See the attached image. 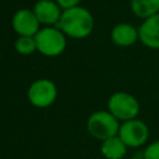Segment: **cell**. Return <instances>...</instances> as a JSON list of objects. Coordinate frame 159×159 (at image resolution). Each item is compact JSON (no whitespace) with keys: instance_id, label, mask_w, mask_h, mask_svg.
<instances>
[{"instance_id":"obj_1","label":"cell","mask_w":159,"mask_h":159,"mask_svg":"<svg viewBox=\"0 0 159 159\" xmlns=\"http://www.w3.org/2000/svg\"><path fill=\"white\" fill-rule=\"evenodd\" d=\"M56 26L67 37L81 40L88 37L92 34L94 27V19L88 9L77 5L63 10Z\"/></svg>"},{"instance_id":"obj_2","label":"cell","mask_w":159,"mask_h":159,"mask_svg":"<svg viewBox=\"0 0 159 159\" xmlns=\"http://www.w3.org/2000/svg\"><path fill=\"white\" fill-rule=\"evenodd\" d=\"M37 51L47 57L63 53L67 46V36L57 26H43L35 35Z\"/></svg>"},{"instance_id":"obj_3","label":"cell","mask_w":159,"mask_h":159,"mask_svg":"<svg viewBox=\"0 0 159 159\" xmlns=\"http://www.w3.org/2000/svg\"><path fill=\"white\" fill-rule=\"evenodd\" d=\"M119 127V120L109 111H97L92 113L87 119L88 133L93 138L102 142L118 135Z\"/></svg>"},{"instance_id":"obj_4","label":"cell","mask_w":159,"mask_h":159,"mask_svg":"<svg viewBox=\"0 0 159 159\" xmlns=\"http://www.w3.org/2000/svg\"><path fill=\"white\" fill-rule=\"evenodd\" d=\"M108 111L122 122L135 119L139 113L138 99L127 92H116L108 99Z\"/></svg>"},{"instance_id":"obj_5","label":"cell","mask_w":159,"mask_h":159,"mask_svg":"<svg viewBox=\"0 0 159 159\" xmlns=\"http://www.w3.org/2000/svg\"><path fill=\"white\" fill-rule=\"evenodd\" d=\"M57 98L56 84L47 78L34 81L27 89V99L36 108H47L55 103Z\"/></svg>"},{"instance_id":"obj_6","label":"cell","mask_w":159,"mask_h":159,"mask_svg":"<svg viewBox=\"0 0 159 159\" xmlns=\"http://www.w3.org/2000/svg\"><path fill=\"white\" fill-rule=\"evenodd\" d=\"M118 137L124 142L127 147L138 148L148 140L149 129L143 120L135 118V119L125 120L120 124Z\"/></svg>"},{"instance_id":"obj_7","label":"cell","mask_w":159,"mask_h":159,"mask_svg":"<svg viewBox=\"0 0 159 159\" xmlns=\"http://www.w3.org/2000/svg\"><path fill=\"white\" fill-rule=\"evenodd\" d=\"M11 26L19 36H35L41 29L35 12L30 9L17 10L11 19Z\"/></svg>"},{"instance_id":"obj_8","label":"cell","mask_w":159,"mask_h":159,"mask_svg":"<svg viewBox=\"0 0 159 159\" xmlns=\"http://www.w3.org/2000/svg\"><path fill=\"white\" fill-rule=\"evenodd\" d=\"M32 11L43 26H56L61 19L62 9L55 0H39L35 2Z\"/></svg>"},{"instance_id":"obj_9","label":"cell","mask_w":159,"mask_h":159,"mask_svg":"<svg viewBox=\"0 0 159 159\" xmlns=\"http://www.w3.org/2000/svg\"><path fill=\"white\" fill-rule=\"evenodd\" d=\"M139 41L148 48L159 50V14L144 19L138 27Z\"/></svg>"},{"instance_id":"obj_10","label":"cell","mask_w":159,"mask_h":159,"mask_svg":"<svg viewBox=\"0 0 159 159\" xmlns=\"http://www.w3.org/2000/svg\"><path fill=\"white\" fill-rule=\"evenodd\" d=\"M111 40L114 45L119 47L132 46L137 42V40H139L138 29L128 22H119L112 29Z\"/></svg>"},{"instance_id":"obj_11","label":"cell","mask_w":159,"mask_h":159,"mask_svg":"<svg viewBox=\"0 0 159 159\" xmlns=\"http://www.w3.org/2000/svg\"><path fill=\"white\" fill-rule=\"evenodd\" d=\"M127 145L118 137L114 135L102 142L101 153L104 159H122L127 153Z\"/></svg>"},{"instance_id":"obj_12","label":"cell","mask_w":159,"mask_h":159,"mask_svg":"<svg viewBox=\"0 0 159 159\" xmlns=\"http://www.w3.org/2000/svg\"><path fill=\"white\" fill-rule=\"evenodd\" d=\"M132 12L139 19H148L159 14V0H130Z\"/></svg>"},{"instance_id":"obj_13","label":"cell","mask_w":159,"mask_h":159,"mask_svg":"<svg viewBox=\"0 0 159 159\" xmlns=\"http://www.w3.org/2000/svg\"><path fill=\"white\" fill-rule=\"evenodd\" d=\"M15 50L17 53L27 56L37 51L35 36H19L15 41Z\"/></svg>"},{"instance_id":"obj_14","label":"cell","mask_w":159,"mask_h":159,"mask_svg":"<svg viewBox=\"0 0 159 159\" xmlns=\"http://www.w3.org/2000/svg\"><path fill=\"white\" fill-rule=\"evenodd\" d=\"M143 158L144 159H159V140L153 142L145 148Z\"/></svg>"},{"instance_id":"obj_15","label":"cell","mask_w":159,"mask_h":159,"mask_svg":"<svg viewBox=\"0 0 159 159\" xmlns=\"http://www.w3.org/2000/svg\"><path fill=\"white\" fill-rule=\"evenodd\" d=\"M62 10H66V9H70V7H73V6H77L80 5L81 0H55Z\"/></svg>"},{"instance_id":"obj_16","label":"cell","mask_w":159,"mask_h":159,"mask_svg":"<svg viewBox=\"0 0 159 159\" xmlns=\"http://www.w3.org/2000/svg\"><path fill=\"white\" fill-rule=\"evenodd\" d=\"M129 159H144V158H140V157H134V158H129Z\"/></svg>"}]
</instances>
